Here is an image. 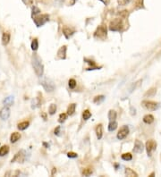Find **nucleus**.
<instances>
[{
    "label": "nucleus",
    "mask_w": 161,
    "mask_h": 177,
    "mask_svg": "<svg viewBox=\"0 0 161 177\" xmlns=\"http://www.w3.org/2000/svg\"><path fill=\"white\" fill-rule=\"evenodd\" d=\"M125 174H126V176H130V177H137L138 176V174H137V173H135L133 169H131V168H125Z\"/></svg>",
    "instance_id": "23"
},
{
    "label": "nucleus",
    "mask_w": 161,
    "mask_h": 177,
    "mask_svg": "<svg viewBox=\"0 0 161 177\" xmlns=\"http://www.w3.org/2000/svg\"><path fill=\"white\" fill-rule=\"evenodd\" d=\"M29 125H30V123L28 121H24V122H21V123H18L17 128L20 131H24L29 127Z\"/></svg>",
    "instance_id": "17"
},
{
    "label": "nucleus",
    "mask_w": 161,
    "mask_h": 177,
    "mask_svg": "<svg viewBox=\"0 0 161 177\" xmlns=\"http://www.w3.org/2000/svg\"><path fill=\"white\" fill-rule=\"evenodd\" d=\"M68 84H69L70 89H74L75 86H76V81H75L74 79H70L68 81Z\"/></svg>",
    "instance_id": "34"
},
{
    "label": "nucleus",
    "mask_w": 161,
    "mask_h": 177,
    "mask_svg": "<svg viewBox=\"0 0 161 177\" xmlns=\"http://www.w3.org/2000/svg\"><path fill=\"white\" fill-rule=\"evenodd\" d=\"M143 122L147 124H150L154 122V116L152 114H146V116L143 117Z\"/></svg>",
    "instance_id": "20"
},
{
    "label": "nucleus",
    "mask_w": 161,
    "mask_h": 177,
    "mask_svg": "<svg viewBox=\"0 0 161 177\" xmlns=\"http://www.w3.org/2000/svg\"><path fill=\"white\" fill-rule=\"evenodd\" d=\"M142 106L149 110V111H156L159 108V103L155 102V101H151V100H143L142 102Z\"/></svg>",
    "instance_id": "6"
},
{
    "label": "nucleus",
    "mask_w": 161,
    "mask_h": 177,
    "mask_svg": "<svg viewBox=\"0 0 161 177\" xmlns=\"http://www.w3.org/2000/svg\"><path fill=\"white\" fill-rule=\"evenodd\" d=\"M40 82H41V85L43 86V88H44V90L47 92H53L54 90H55V89H56L54 82L50 79H48V78L43 79Z\"/></svg>",
    "instance_id": "5"
},
{
    "label": "nucleus",
    "mask_w": 161,
    "mask_h": 177,
    "mask_svg": "<svg viewBox=\"0 0 161 177\" xmlns=\"http://www.w3.org/2000/svg\"><path fill=\"white\" fill-rule=\"evenodd\" d=\"M144 149V146H143V143L142 141H140L138 140H135V143H134V148H133V152L135 153H142Z\"/></svg>",
    "instance_id": "11"
},
{
    "label": "nucleus",
    "mask_w": 161,
    "mask_h": 177,
    "mask_svg": "<svg viewBox=\"0 0 161 177\" xmlns=\"http://www.w3.org/2000/svg\"><path fill=\"white\" fill-rule=\"evenodd\" d=\"M123 26H124V23H123L122 19L115 18L110 23L109 30H112V32H119V30H121L123 29Z\"/></svg>",
    "instance_id": "2"
},
{
    "label": "nucleus",
    "mask_w": 161,
    "mask_h": 177,
    "mask_svg": "<svg viewBox=\"0 0 161 177\" xmlns=\"http://www.w3.org/2000/svg\"><path fill=\"white\" fill-rule=\"evenodd\" d=\"M57 112V105H55V104H51V105L49 106V108H48V113L49 114H54Z\"/></svg>",
    "instance_id": "31"
},
{
    "label": "nucleus",
    "mask_w": 161,
    "mask_h": 177,
    "mask_svg": "<svg viewBox=\"0 0 161 177\" xmlns=\"http://www.w3.org/2000/svg\"><path fill=\"white\" fill-rule=\"evenodd\" d=\"M10 114H11V112H10L9 107L5 106L1 110H0V118H1L3 121H6L9 118Z\"/></svg>",
    "instance_id": "10"
},
{
    "label": "nucleus",
    "mask_w": 161,
    "mask_h": 177,
    "mask_svg": "<svg viewBox=\"0 0 161 177\" xmlns=\"http://www.w3.org/2000/svg\"><path fill=\"white\" fill-rule=\"evenodd\" d=\"M75 108H76V104H74V103L71 104V105L67 108V114H68V116H73V114H74V112H75Z\"/></svg>",
    "instance_id": "22"
},
{
    "label": "nucleus",
    "mask_w": 161,
    "mask_h": 177,
    "mask_svg": "<svg viewBox=\"0 0 161 177\" xmlns=\"http://www.w3.org/2000/svg\"><path fill=\"white\" fill-rule=\"evenodd\" d=\"M133 158V156L131 153H124L122 155V159L124 161H130Z\"/></svg>",
    "instance_id": "29"
},
{
    "label": "nucleus",
    "mask_w": 161,
    "mask_h": 177,
    "mask_svg": "<svg viewBox=\"0 0 161 177\" xmlns=\"http://www.w3.org/2000/svg\"><path fill=\"white\" fill-rule=\"evenodd\" d=\"M75 1H76V0H73V3H74Z\"/></svg>",
    "instance_id": "42"
},
{
    "label": "nucleus",
    "mask_w": 161,
    "mask_h": 177,
    "mask_svg": "<svg viewBox=\"0 0 161 177\" xmlns=\"http://www.w3.org/2000/svg\"><path fill=\"white\" fill-rule=\"evenodd\" d=\"M39 48V42H38V39H34L33 40H32L31 42V49L33 51H36Z\"/></svg>",
    "instance_id": "32"
},
{
    "label": "nucleus",
    "mask_w": 161,
    "mask_h": 177,
    "mask_svg": "<svg viewBox=\"0 0 161 177\" xmlns=\"http://www.w3.org/2000/svg\"><path fill=\"white\" fill-rule=\"evenodd\" d=\"M105 100V96H103V95H99V96H96L95 98H94V99H93V102L95 103V104H100V103H102L103 101Z\"/></svg>",
    "instance_id": "26"
},
{
    "label": "nucleus",
    "mask_w": 161,
    "mask_h": 177,
    "mask_svg": "<svg viewBox=\"0 0 161 177\" xmlns=\"http://www.w3.org/2000/svg\"><path fill=\"white\" fill-rule=\"evenodd\" d=\"M40 13V10L37 7V6H33L32 7V13H31V15L32 16H36L37 14H39Z\"/></svg>",
    "instance_id": "35"
},
{
    "label": "nucleus",
    "mask_w": 161,
    "mask_h": 177,
    "mask_svg": "<svg viewBox=\"0 0 161 177\" xmlns=\"http://www.w3.org/2000/svg\"><path fill=\"white\" fill-rule=\"evenodd\" d=\"M27 159V152L25 150H20L15 155L14 158L11 160L12 163H24Z\"/></svg>",
    "instance_id": "3"
},
{
    "label": "nucleus",
    "mask_w": 161,
    "mask_h": 177,
    "mask_svg": "<svg viewBox=\"0 0 161 177\" xmlns=\"http://www.w3.org/2000/svg\"><path fill=\"white\" fill-rule=\"evenodd\" d=\"M56 172H57V168L54 167V168H53V170H52V175L55 174V173H56Z\"/></svg>",
    "instance_id": "40"
},
{
    "label": "nucleus",
    "mask_w": 161,
    "mask_h": 177,
    "mask_svg": "<svg viewBox=\"0 0 161 177\" xmlns=\"http://www.w3.org/2000/svg\"><path fill=\"white\" fill-rule=\"evenodd\" d=\"M128 133H129V127L127 125L123 126L119 130V132H117V139L118 140H124L128 135Z\"/></svg>",
    "instance_id": "9"
},
{
    "label": "nucleus",
    "mask_w": 161,
    "mask_h": 177,
    "mask_svg": "<svg viewBox=\"0 0 161 177\" xmlns=\"http://www.w3.org/2000/svg\"><path fill=\"white\" fill-rule=\"evenodd\" d=\"M14 101H15L14 96H8V97H6L3 100V104H4L5 106H6V107H10V106H12L13 104H14Z\"/></svg>",
    "instance_id": "14"
},
{
    "label": "nucleus",
    "mask_w": 161,
    "mask_h": 177,
    "mask_svg": "<svg viewBox=\"0 0 161 177\" xmlns=\"http://www.w3.org/2000/svg\"><path fill=\"white\" fill-rule=\"evenodd\" d=\"M116 112L115 111V110H110L109 112H108V119L110 120V121H114V120H115L116 119Z\"/></svg>",
    "instance_id": "28"
},
{
    "label": "nucleus",
    "mask_w": 161,
    "mask_h": 177,
    "mask_svg": "<svg viewBox=\"0 0 161 177\" xmlns=\"http://www.w3.org/2000/svg\"><path fill=\"white\" fill-rule=\"evenodd\" d=\"M100 1H101L104 5H108L109 4V1H110V0H100Z\"/></svg>",
    "instance_id": "39"
},
{
    "label": "nucleus",
    "mask_w": 161,
    "mask_h": 177,
    "mask_svg": "<svg viewBox=\"0 0 161 177\" xmlns=\"http://www.w3.org/2000/svg\"><path fill=\"white\" fill-rule=\"evenodd\" d=\"M66 119H67V114L63 113V114H60L59 118H58V122L62 123H64V121H66Z\"/></svg>",
    "instance_id": "33"
},
{
    "label": "nucleus",
    "mask_w": 161,
    "mask_h": 177,
    "mask_svg": "<svg viewBox=\"0 0 161 177\" xmlns=\"http://www.w3.org/2000/svg\"><path fill=\"white\" fill-rule=\"evenodd\" d=\"M91 116V113L88 109H86V110L83 111V113H82V118H83V120H88Z\"/></svg>",
    "instance_id": "30"
},
{
    "label": "nucleus",
    "mask_w": 161,
    "mask_h": 177,
    "mask_svg": "<svg viewBox=\"0 0 161 177\" xmlns=\"http://www.w3.org/2000/svg\"><path fill=\"white\" fill-rule=\"evenodd\" d=\"M93 173V170L91 167H86V168H83V170L82 171V174L84 175V176H90L91 174H92Z\"/></svg>",
    "instance_id": "25"
},
{
    "label": "nucleus",
    "mask_w": 161,
    "mask_h": 177,
    "mask_svg": "<svg viewBox=\"0 0 161 177\" xmlns=\"http://www.w3.org/2000/svg\"><path fill=\"white\" fill-rule=\"evenodd\" d=\"M10 41V33L8 32H6L2 35V44L4 46H6Z\"/></svg>",
    "instance_id": "16"
},
{
    "label": "nucleus",
    "mask_w": 161,
    "mask_h": 177,
    "mask_svg": "<svg viewBox=\"0 0 161 177\" xmlns=\"http://www.w3.org/2000/svg\"><path fill=\"white\" fill-rule=\"evenodd\" d=\"M116 128H117V123L115 120L110 121V123L108 124V131L109 132H114Z\"/></svg>",
    "instance_id": "27"
},
{
    "label": "nucleus",
    "mask_w": 161,
    "mask_h": 177,
    "mask_svg": "<svg viewBox=\"0 0 161 177\" xmlns=\"http://www.w3.org/2000/svg\"><path fill=\"white\" fill-rule=\"evenodd\" d=\"M156 149H157V143L155 140H149L146 142V150H147L148 156H149V157H151L153 151H155Z\"/></svg>",
    "instance_id": "8"
},
{
    "label": "nucleus",
    "mask_w": 161,
    "mask_h": 177,
    "mask_svg": "<svg viewBox=\"0 0 161 177\" xmlns=\"http://www.w3.org/2000/svg\"><path fill=\"white\" fill-rule=\"evenodd\" d=\"M33 21L37 27H41L49 21V15L48 14H40L38 16H34Z\"/></svg>",
    "instance_id": "4"
},
{
    "label": "nucleus",
    "mask_w": 161,
    "mask_h": 177,
    "mask_svg": "<svg viewBox=\"0 0 161 177\" xmlns=\"http://www.w3.org/2000/svg\"><path fill=\"white\" fill-rule=\"evenodd\" d=\"M156 92H157V89L156 88H150L145 94L144 96L145 97H153L155 94H156Z\"/></svg>",
    "instance_id": "24"
},
{
    "label": "nucleus",
    "mask_w": 161,
    "mask_h": 177,
    "mask_svg": "<svg viewBox=\"0 0 161 177\" xmlns=\"http://www.w3.org/2000/svg\"><path fill=\"white\" fill-rule=\"evenodd\" d=\"M131 0H117L118 4H119L120 6H126L127 4L130 3Z\"/></svg>",
    "instance_id": "36"
},
{
    "label": "nucleus",
    "mask_w": 161,
    "mask_h": 177,
    "mask_svg": "<svg viewBox=\"0 0 161 177\" xmlns=\"http://www.w3.org/2000/svg\"><path fill=\"white\" fill-rule=\"evenodd\" d=\"M94 38L98 39H104L106 38V28L104 25H100L97 28L94 32Z\"/></svg>",
    "instance_id": "7"
},
{
    "label": "nucleus",
    "mask_w": 161,
    "mask_h": 177,
    "mask_svg": "<svg viewBox=\"0 0 161 177\" xmlns=\"http://www.w3.org/2000/svg\"><path fill=\"white\" fill-rule=\"evenodd\" d=\"M66 49L67 47L64 45L62 46L57 51V58L58 59H66Z\"/></svg>",
    "instance_id": "12"
},
{
    "label": "nucleus",
    "mask_w": 161,
    "mask_h": 177,
    "mask_svg": "<svg viewBox=\"0 0 161 177\" xmlns=\"http://www.w3.org/2000/svg\"><path fill=\"white\" fill-rule=\"evenodd\" d=\"M40 105H41V97L36 98L35 99H33V100H32V102H31V107L33 108V109L39 107Z\"/></svg>",
    "instance_id": "18"
},
{
    "label": "nucleus",
    "mask_w": 161,
    "mask_h": 177,
    "mask_svg": "<svg viewBox=\"0 0 161 177\" xmlns=\"http://www.w3.org/2000/svg\"><path fill=\"white\" fill-rule=\"evenodd\" d=\"M9 147L7 145H5V146H2L1 148H0V157H5L6 155H7L9 153Z\"/></svg>",
    "instance_id": "19"
},
{
    "label": "nucleus",
    "mask_w": 161,
    "mask_h": 177,
    "mask_svg": "<svg viewBox=\"0 0 161 177\" xmlns=\"http://www.w3.org/2000/svg\"><path fill=\"white\" fill-rule=\"evenodd\" d=\"M154 174H154V173H152V174H149V176H153V175H154Z\"/></svg>",
    "instance_id": "41"
},
{
    "label": "nucleus",
    "mask_w": 161,
    "mask_h": 177,
    "mask_svg": "<svg viewBox=\"0 0 161 177\" xmlns=\"http://www.w3.org/2000/svg\"><path fill=\"white\" fill-rule=\"evenodd\" d=\"M73 30H71L70 28H64V30H63V33H64V35L66 36V39H69L73 34Z\"/></svg>",
    "instance_id": "21"
},
{
    "label": "nucleus",
    "mask_w": 161,
    "mask_h": 177,
    "mask_svg": "<svg viewBox=\"0 0 161 177\" xmlns=\"http://www.w3.org/2000/svg\"><path fill=\"white\" fill-rule=\"evenodd\" d=\"M60 130H61V127H60V126H57V127L55 129V135H57V136H59V135H60Z\"/></svg>",
    "instance_id": "38"
},
{
    "label": "nucleus",
    "mask_w": 161,
    "mask_h": 177,
    "mask_svg": "<svg viewBox=\"0 0 161 177\" xmlns=\"http://www.w3.org/2000/svg\"><path fill=\"white\" fill-rule=\"evenodd\" d=\"M96 135H97V138H98V140H101L102 139V136H103V127H102V124L100 123L97 125L96 129Z\"/></svg>",
    "instance_id": "13"
},
{
    "label": "nucleus",
    "mask_w": 161,
    "mask_h": 177,
    "mask_svg": "<svg viewBox=\"0 0 161 177\" xmlns=\"http://www.w3.org/2000/svg\"><path fill=\"white\" fill-rule=\"evenodd\" d=\"M67 157L70 158H76L78 157V155L74 152H68L67 153Z\"/></svg>",
    "instance_id": "37"
},
{
    "label": "nucleus",
    "mask_w": 161,
    "mask_h": 177,
    "mask_svg": "<svg viewBox=\"0 0 161 177\" xmlns=\"http://www.w3.org/2000/svg\"><path fill=\"white\" fill-rule=\"evenodd\" d=\"M21 137V133L19 132H13L12 134H11V137H10V141L12 143H15L16 141H18Z\"/></svg>",
    "instance_id": "15"
},
{
    "label": "nucleus",
    "mask_w": 161,
    "mask_h": 177,
    "mask_svg": "<svg viewBox=\"0 0 161 177\" xmlns=\"http://www.w3.org/2000/svg\"><path fill=\"white\" fill-rule=\"evenodd\" d=\"M31 64H32V67L34 69L35 74L41 77L44 74V65L42 64V60L41 58L37 55L34 54L31 57Z\"/></svg>",
    "instance_id": "1"
}]
</instances>
